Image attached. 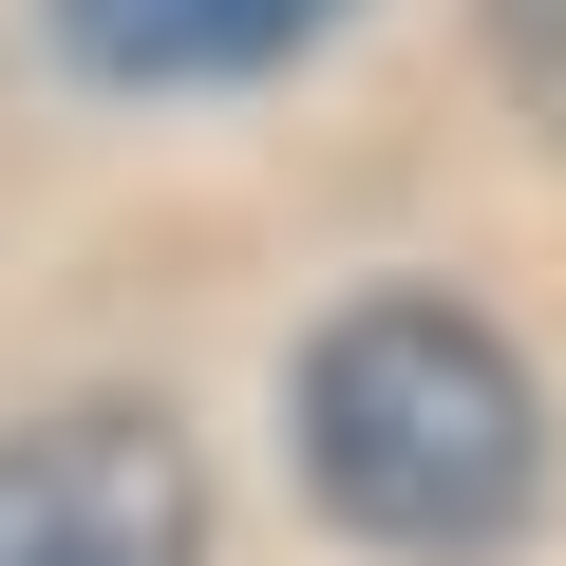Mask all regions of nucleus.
I'll return each instance as SVG.
<instances>
[{"mask_svg": "<svg viewBox=\"0 0 566 566\" xmlns=\"http://www.w3.org/2000/svg\"><path fill=\"white\" fill-rule=\"evenodd\" d=\"M303 472L378 547H510L547 510V397L472 303H359L303 359Z\"/></svg>", "mask_w": 566, "mask_h": 566, "instance_id": "1", "label": "nucleus"}, {"mask_svg": "<svg viewBox=\"0 0 566 566\" xmlns=\"http://www.w3.org/2000/svg\"><path fill=\"white\" fill-rule=\"evenodd\" d=\"M491 76L528 95V133L566 151V0H491Z\"/></svg>", "mask_w": 566, "mask_h": 566, "instance_id": "4", "label": "nucleus"}, {"mask_svg": "<svg viewBox=\"0 0 566 566\" xmlns=\"http://www.w3.org/2000/svg\"><path fill=\"white\" fill-rule=\"evenodd\" d=\"M0 566H208V491L170 416H39L0 434Z\"/></svg>", "mask_w": 566, "mask_h": 566, "instance_id": "2", "label": "nucleus"}, {"mask_svg": "<svg viewBox=\"0 0 566 566\" xmlns=\"http://www.w3.org/2000/svg\"><path fill=\"white\" fill-rule=\"evenodd\" d=\"M322 20H340V0H57L76 76H264V57H303Z\"/></svg>", "mask_w": 566, "mask_h": 566, "instance_id": "3", "label": "nucleus"}]
</instances>
